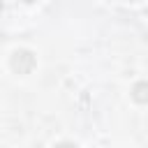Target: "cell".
<instances>
[{"instance_id":"6da1fadb","label":"cell","mask_w":148,"mask_h":148,"mask_svg":"<svg viewBox=\"0 0 148 148\" xmlns=\"http://www.w3.org/2000/svg\"><path fill=\"white\" fill-rule=\"evenodd\" d=\"M32 65H35V56H32L30 51H25V49L16 51L14 58H12V67H14V72H18V74H28V72L32 69Z\"/></svg>"},{"instance_id":"7a4b0ae2","label":"cell","mask_w":148,"mask_h":148,"mask_svg":"<svg viewBox=\"0 0 148 148\" xmlns=\"http://www.w3.org/2000/svg\"><path fill=\"white\" fill-rule=\"evenodd\" d=\"M143 90H146V83H136V88H134V99H136V102H146Z\"/></svg>"},{"instance_id":"3957f363","label":"cell","mask_w":148,"mask_h":148,"mask_svg":"<svg viewBox=\"0 0 148 148\" xmlns=\"http://www.w3.org/2000/svg\"><path fill=\"white\" fill-rule=\"evenodd\" d=\"M56 148H76V146H74V143H67V141H62V143H58Z\"/></svg>"},{"instance_id":"277c9868","label":"cell","mask_w":148,"mask_h":148,"mask_svg":"<svg viewBox=\"0 0 148 148\" xmlns=\"http://www.w3.org/2000/svg\"><path fill=\"white\" fill-rule=\"evenodd\" d=\"M130 2H134V0H130Z\"/></svg>"}]
</instances>
